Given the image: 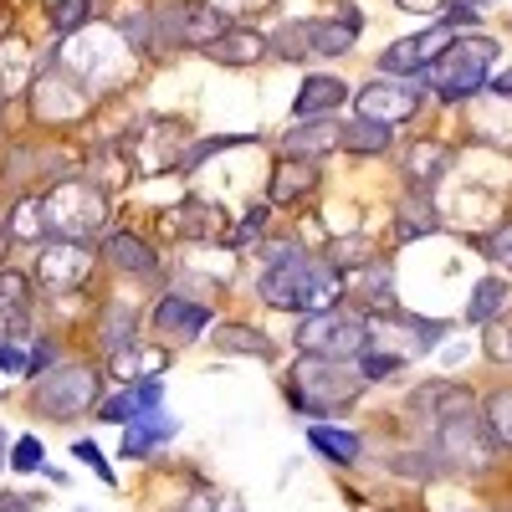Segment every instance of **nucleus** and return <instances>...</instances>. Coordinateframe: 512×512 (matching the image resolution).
Wrapping results in <instances>:
<instances>
[{
  "label": "nucleus",
  "mask_w": 512,
  "mask_h": 512,
  "mask_svg": "<svg viewBox=\"0 0 512 512\" xmlns=\"http://www.w3.org/2000/svg\"><path fill=\"white\" fill-rule=\"evenodd\" d=\"M256 292H262L267 308L313 318V313L338 308L344 277H338L323 256L303 251L297 241H272V246H262V277H256Z\"/></svg>",
  "instance_id": "1"
},
{
  "label": "nucleus",
  "mask_w": 512,
  "mask_h": 512,
  "mask_svg": "<svg viewBox=\"0 0 512 512\" xmlns=\"http://www.w3.org/2000/svg\"><path fill=\"white\" fill-rule=\"evenodd\" d=\"M497 451L502 446L492 441L477 400L466 390H451V384H436V456L446 472L482 477V472H492Z\"/></svg>",
  "instance_id": "2"
},
{
  "label": "nucleus",
  "mask_w": 512,
  "mask_h": 512,
  "mask_svg": "<svg viewBox=\"0 0 512 512\" xmlns=\"http://www.w3.org/2000/svg\"><path fill=\"white\" fill-rule=\"evenodd\" d=\"M36 200V221H41V236H57V241H103L108 231V190L103 185H93V180H82V175H72V180H62L57 190H47V195H31Z\"/></svg>",
  "instance_id": "3"
},
{
  "label": "nucleus",
  "mask_w": 512,
  "mask_h": 512,
  "mask_svg": "<svg viewBox=\"0 0 512 512\" xmlns=\"http://www.w3.org/2000/svg\"><path fill=\"white\" fill-rule=\"evenodd\" d=\"M364 395L359 364H333V359H297L287 374V405L303 415H338Z\"/></svg>",
  "instance_id": "4"
},
{
  "label": "nucleus",
  "mask_w": 512,
  "mask_h": 512,
  "mask_svg": "<svg viewBox=\"0 0 512 512\" xmlns=\"http://www.w3.org/2000/svg\"><path fill=\"white\" fill-rule=\"evenodd\" d=\"M492 62H497V41L492 36H456L420 82L441 103H466V98H477L492 82Z\"/></svg>",
  "instance_id": "5"
},
{
  "label": "nucleus",
  "mask_w": 512,
  "mask_h": 512,
  "mask_svg": "<svg viewBox=\"0 0 512 512\" xmlns=\"http://www.w3.org/2000/svg\"><path fill=\"white\" fill-rule=\"evenodd\" d=\"M292 344L303 359H333V364H359V354H369V318L349 313V308H328L297 323Z\"/></svg>",
  "instance_id": "6"
},
{
  "label": "nucleus",
  "mask_w": 512,
  "mask_h": 512,
  "mask_svg": "<svg viewBox=\"0 0 512 512\" xmlns=\"http://www.w3.org/2000/svg\"><path fill=\"white\" fill-rule=\"evenodd\" d=\"M98 390H103V374L93 364H57L36 379L26 405L41 420H77V415L98 410Z\"/></svg>",
  "instance_id": "7"
},
{
  "label": "nucleus",
  "mask_w": 512,
  "mask_h": 512,
  "mask_svg": "<svg viewBox=\"0 0 512 512\" xmlns=\"http://www.w3.org/2000/svg\"><path fill=\"white\" fill-rule=\"evenodd\" d=\"M236 21L210 0H169L159 6V57L169 52H210Z\"/></svg>",
  "instance_id": "8"
},
{
  "label": "nucleus",
  "mask_w": 512,
  "mask_h": 512,
  "mask_svg": "<svg viewBox=\"0 0 512 512\" xmlns=\"http://www.w3.org/2000/svg\"><path fill=\"white\" fill-rule=\"evenodd\" d=\"M0 175H6V185L16 195H47V190H57L62 180L77 175V154H67L62 144H21V149L6 154Z\"/></svg>",
  "instance_id": "9"
},
{
  "label": "nucleus",
  "mask_w": 512,
  "mask_h": 512,
  "mask_svg": "<svg viewBox=\"0 0 512 512\" xmlns=\"http://www.w3.org/2000/svg\"><path fill=\"white\" fill-rule=\"evenodd\" d=\"M93 262H98V246L88 241H47L36 256V282L47 292H77L93 277Z\"/></svg>",
  "instance_id": "10"
},
{
  "label": "nucleus",
  "mask_w": 512,
  "mask_h": 512,
  "mask_svg": "<svg viewBox=\"0 0 512 512\" xmlns=\"http://www.w3.org/2000/svg\"><path fill=\"white\" fill-rule=\"evenodd\" d=\"M456 41V31L446 26V21H436L431 31H415V36H400V41H390V47L379 52V67L390 72V77H425L436 67V57Z\"/></svg>",
  "instance_id": "11"
},
{
  "label": "nucleus",
  "mask_w": 512,
  "mask_h": 512,
  "mask_svg": "<svg viewBox=\"0 0 512 512\" xmlns=\"http://www.w3.org/2000/svg\"><path fill=\"white\" fill-rule=\"evenodd\" d=\"M98 256L118 272V277H139V282H159L164 262H159V251L139 236V231H108L98 241Z\"/></svg>",
  "instance_id": "12"
},
{
  "label": "nucleus",
  "mask_w": 512,
  "mask_h": 512,
  "mask_svg": "<svg viewBox=\"0 0 512 512\" xmlns=\"http://www.w3.org/2000/svg\"><path fill=\"white\" fill-rule=\"evenodd\" d=\"M277 144H282L287 159H308V164H318L323 154L344 149V123H338V118H297Z\"/></svg>",
  "instance_id": "13"
},
{
  "label": "nucleus",
  "mask_w": 512,
  "mask_h": 512,
  "mask_svg": "<svg viewBox=\"0 0 512 512\" xmlns=\"http://www.w3.org/2000/svg\"><path fill=\"white\" fill-rule=\"evenodd\" d=\"M31 308H36L31 277L0 272V349H6V344H26V333H31Z\"/></svg>",
  "instance_id": "14"
},
{
  "label": "nucleus",
  "mask_w": 512,
  "mask_h": 512,
  "mask_svg": "<svg viewBox=\"0 0 512 512\" xmlns=\"http://www.w3.org/2000/svg\"><path fill=\"white\" fill-rule=\"evenodd\" d=\"M210 318H216V308L200 303V297H185V292H164L159 308H154V328L164 338H185V344L200 328H210Z\"/></svg>",
  "instance_id": "15"
},
{
  "label": "nucleus",
  "mask_w": 512,
  "mask_h": 512,
  "mask_svg": "<svg viewBox=\"0 0 512 512\" xmlns=\"http://www.w3.org/2000/svg\"><path fill=\"white\" fill-rule=\"evenodd\" d=\"M216 67H256V62H267L272 52H267V31L262 26H251V21H236L216 47L205 52Z\"/></svg>",
  "instance_id": "16"
},
{
  "label": "nucleus",
  "mask_w": 512,
  "mask_h": 512,
  "mask_svg": "<svg viewBox=\"0 0 512 512\" xmlns=\"http://www.w3.org/2000/svg\"><path fill=\"white\" fill-rule=\"evenodd\" d=\"M313 190H318V164L277 154L272 180H267V205H297V200H308Z\"/></svg>",
  "instance_id": "17"
},
{
  "label": "nucleus",
  "mask_w": 512,
  "mask_h": 512,
  "mask_svg": "<svg viewBox=\"0 0 512 512\" xmlns=\"http://www.w3.org/2000/svg\"><path fill=\"white\" fill-rule=\"evenodd\" d=\"M415 88H405V82H369V88L359 93V118H379V123H405L415 113Z\"/></svg>",
  "instance_id": "18"
},
{
  "label": "nucleus",
  "mask_w": 512,
  "mask_h": 512,
  "mask_svg": "<svg viewBox=\"0 0 512 512\" xmlns=\"http://www.w3.org/2000/svg\"><path fill=\"white\" fill-rule=\"evenodd\" d=\"M154 410H164V379H139V384H128L123 395L98 400V415L113 420V425H128V420L154 415Z\"/></svg>",
  "instance_id": "19"
},
{
  "label": "nucleus",
  "mask_w": 512,
  "mask_h": 512,
  "mask_svg": "<svg viewBox=\"0 0 512 512\" xmlns=\"http://www.w3.org/2000/svg\"><path fill=\"white\" fill-rule=\"evenodd\" d=\"M456 164V149L451 144H436V139H420L405 149V180L420 190V195H431V185H441V175Z\"/></svg>",
  "instance_id": "20"
},
{
  "label": "nucleus",
  "mask_w": 512,
  "mask_h": 512,
  "mask_svg": "<svg viewBox=\"0 0 512 512\" xmlns=\"http://www.w3.org/2000/svg\"><path fill=\"white\" fill-rule=\"evenodd\" d=\"M344 103H349V82L328 77V72H313V77H303V88H297L292 113L297 118H333V108H344Z\"/></svg>",
  "instance_id": "21"
},
{
  "label": "nucleus",
  "mask_w": 512,
  "mask_h": 512,
  "mask_svg": "<svg viewBox=\"0 0 512 512\" xmlns=\"http://www.w3.org/2000/svg\"><path fill=\"white\" fill-rule=\"evenodd\" d=\"M226 226H231V216H226L216 200H185L180 205V236L195 241V246H221L226 241Z\"/></svg>",
  "instance_id": "22"
},
{
  "label": "nucleus",
  "mask_w": 512,
  "mask_h": 512,
  "mask_svg": "<svg viewBox=\"0 0 512 512\" xmlns=\"http://www.w3.org/2000/svg\"><path fill=\"white\" fill-rule=\"evenodd\" d=\"M359 31H364L359 6H344L333 21H313V52L318 57H344V52H354Z\"/></svg>",
  "instance_id": "23"
},
{
  "label": "nucleus",
  "mask_w": 512,
  "mask_h": 512,
  "mask_svg": "<svg viewBox=\"0 0 512 512\" xmlns=\"http://www.w3.org/2000/svg\"><path fill=\"white\" fill-rule=\"evenodd\" d=\"M216 349L221 354H241V359H262L272 364L277 359V338L251 328V323H216Z\"/></svg>",
  "instance_id": "24"
},
{
  "label": "nucleus",
  "mask_w": 512,
  "mask_h": 512,
  "mask_svg": "<svg viewBox=\"0 0 512 512\" xmlns=\"http://www.w3.org/2000/svg\"><path fill=\"white\" fill-rule=\"evenodd\" d=\"M180 425H175V415H164V410H154V415H139V420H128V431H123V456L128 461H144L154 446H164L169 436H175Z\"/></svg>",
  "instance_id": "25"
},
{
  "label": "nucleus",
  "mask_w": 512,
  "mask_h": 512,
  "mask_svg": "<svg viewBox=\"0 0 512 512\" xmlns=\"http://www.w3.org/2000/svg\"><path fill=\"white\" fill-rule=\"evenodd\" d=\"M507 308H512V282L482 277V282L472 287V297H466V323H472V328H487V323L507 318Z\"/></svg>",
  "instance_id": "26"
},
{
  "label": "nucleus",
  "mask_w": 512,
  "mask_h": 512,
  "mask_svg": "<svg viewBox=\"0 0 512 512\" xmlns=\"http://www.w3.org/2000/svg\"><path fill=\"white\" fill-rule=\"evenodd\" d=\"M134 333H139V308L134 303H108L103 318H98V344L103 354H123V349H134Z\"/></svg>",
  "instance_id": "27"
},
{
  "label": "nucleus",
  "mask_w": 512,
  "mask_h": 512,
  "mask_svg": "<svg viewBox=\"0 0 512 512\" xmlns=\"http://www.w3.org/2000/svg\"><path fill=\"white\" fill-rule=\"evenodd\" d=\"M308 446H313L318 456H328L333 466H354L359 451H364V441H359L354 431H344V425H328V420H313V425H308Z\"/></svg>",
  "instance_id": "28"
},
{
  "label": "nucleus",
  "mask_w": 512,
  "mask_h": 512,
  "mask_svg": "<svg viewBox=\"0 0 512 512\" xmlns=\"http://www.w3.org/2000/svg\"><path fill=\"white\" fill-rule=\"evenodd\" d=\"M425 231H441V226H436V205H431V195L410 190V195L395 205V241H415V236H425Z\"/></svg>",
  "instance_id": "29"
},
{
  "label": "nucleus",
  "mask_w": 512,
  "mask_h": 512,
  "mask_svg": "<svg viewBox=\"0 0 512 512\" xmlns=\"http://www.w3.org/2000/svg\"><path fill=\"white\" fill-rule=\"evenodd\" d=\"M323 262L338 272V277H359L364 267H374V241H364V236H338V241H328V256Z\"/></svg>",
  "instance_id": "30"
},
{
  "label": "nucleus",
  "mask_w": 512,
  "mask_h": 512,
  "mask_svg": "<svg viewBox=\"0 0 512 512\" xmlns=\"http://www.w3.org/2000/svg\"><path fill=\"white\" fill-rule=\"evenodd\" d=\"M267 52L277 62H303V52H313V21H282L267 31Z\"/></svg>",
  "instance_id": "31"
},
{
  "label": "nucleus",
  "mask_w": 512,
  "mask_h": 512,
  "mask_svg": "<svg viewBox=\"0 0 512 512\" xmlns=\"http://www.w3.org/2000/svg\"><path fill=\"white\" fill-rule=\"evenodd\" d=\"M390 144H395L390 123H379V118H349L344 123V149H354V154H384Z\"/></svg>",
  "instance_id": "32"
},
{
  "label": "nucleus",
  "mask_w": 512,
  "mask_h": 512,
  "mask_svg": "<svg viewBox=\"0 0 512 512\" xmlns=\"http://www.w3.org/2000/svg\"><path fill=\"white\" fill-rule=\"evenodd\" d=\"M482 420H487V431L502 451H512V384H497V390L487 395L482 405Z\"/></svg>",
  "instance_id": "33"
},
{
  "label": "nucleus",
  "mask_w": 512,
  "mask_h": 512,
  "mask_svg": "<svg viewBox=\"0 0 512 512\" xmlns=\"http://www.w3.org/2000/svg\"><path fill=\"white\" fill-rule=\"evenodd\" d=\"M246 144H262V139H256V134H210V139H195V144H185L180 169L190 175V169H200L205 159H216V154H226V149H246Z\"/></svg>",
  "instance_id": "34"
},
{
  "label": "nucleus",
  "mask_w": 512,
  "mask_h": 512,
  "mask_svg": "<svg viewBox=\"0 0 512 512\" xmlns=\"http://www.w3.org/2000/svg\"><path fill=\"white\" fill-rule=\"evenodd\" d=\"M88 21H98V0H57L52 6V31L67 41V36H82Z\"/></svg>",
  "instance_id": "35"
},
{
  "label": "nucleus",
  "mask_w": 512,
  "mask_h": 512,
  "mask_svg": "<svg viewBox=\"0 0 512 512\" xmlns=\"http://www.w3.org/2000/svg\"><path fill=\"white\" fill-rule=\"evenodd\" d=\"M159 369H164V354H139V344L108 359V374H118V379H123V374H134L128 384H139V379H159Z\"/></svg>",
  "instance_id": "36"
},
{
  "label": "nucleus",
  "mask_w": 512,
  "mask_h": 512,
  "mask_svg": "<svg viewBox=\"0 0 512 512\" xmlns=\"http://www.w3.org/2000/svg\"><path fill=\"white\" fill-rule=\"evenodd\" d=\"M400 364H405V354H384V349H369V354H359V374H364V384L400 374Z\"/></svg>",
  "instance_id": "37"
},
{
  "label": "nucleus",
  "mask_w": 512,
  "mask_h": 512,
  "mask_svg": "<svg viewBox=\"0 0 512 512\" xmlns=\"http://www.w3.org/2000/svg\"><path fill=\"white\" fill-rule=\"evenodd\" d=\"M11 466L26 477V472H41V466H47V456H41V441L36 436H21L16 446H11Z\"/></svg>",
  "instance_id": "38"
},
{
  "label": "nucleus",
  "mask_w": 512,
  "mask_h": 512,
  "mask_svg": "<svg viewBox=\"0 0 512 512\" xmlns=\"http://www.w3.org/2000/svg\"><path fill=\"white\" fill-rule=\"evenodd\" d=\"M487 359H497V364L512 359V323H507V318L487 323Z\"/></svg>",
  "instance_id": "39"
},
{
  "label": "nucleus",
  "mask_w": 512,
  "mask_h": 512,
  "mask_svg": "<svg viewBox=\"0 0 512 512\" xmlns=\"http://www.w3.org/2000/svg\"><path fill=\"white\" fill-rule=\"evenodd\" d=\"M482 251L492 256L497 267H512V221H502L492 236H482Z\"/></svg>",
  "instance_id": "40"
},
{
  "label": "nucleus",
  "mask_w": 512,
  "mask_h": 512,
  "mask_svg": "<svg viewBox=\"0 0 512 512\" xmlns=\"http://www.w3.org/2000/svg\"><path fill=\"white\" fill-rule=\"evenodd\" d=\"M262 221H267V205H251V210H246V221H241V226L231 231V246H251L256 236H262V231H267Z\"/></svg>",
  "instance_id": "41"
},
{
  "label": "nucleus",
  "mask_w": 512,
  "mask_h": 512,
  "mask_svg": "<svg viewBox=\"0 0 512 512\" xmlns=\"http://www.w3.org/2000/svg\"><path fill=\"white\" fill-rule=\"evenodd\" d=\"M72 456H77V461H88L93 472H98V477L113 487V466H108V456L98 451V441H77V446H72Z\"/></svg>",
  "instance_id": "42"
},
{
  "label": "nucleus",
  "mask_w": 512,
  "mask_h": 512,
  "mask_svg": "<svg viewBox=\"0 0 512 512\" xmlns=\"http://www.w3.org/2000/svg\"><path fill=\"white\" fill-rule=\"evenodd\" d=\"M0 369L6 374H31V349L26 344H6L0 349Z\"/></svg>",
  "instance_id": "43"
},
{
  "label": "nucleus",
  "mask_w": 512,
  "mask_h": 512,
  "mask_svg": "<svg viewBox=\"0 0 512 512\" xmlns=\"http://www.w3.org/2000/svg\"><path fill=\"white\" fill-rule=\"evenodd\" d=\"M477 16H482V6H472V0H461V6H451V11H446V26H451V31H461V26H472Z\"/></svg>",
  "instance_id": "44"
},
{
  "label": "nucleus",
  "mask_w": 512,
  "mask_h": 512,
  "mask_svg": "<svg viewBox=\"0 0 512 512\" xmlns=\"http://www.w3.org/2000/svg\"><path fill=\"white\" fill-rule=\"evenodd\" d=\"M216 507H221V497H216V492H205V487H200L195 497H185V507H180V512H216Z\"/></svg>",
  "instance_id": "45"
},
{
  "label": "nucleus",
  "mask_w": 512,
  "mask_h": 512,
  "mask_svg": "<svg viewBox=\"0 0 512 512\" xmlns=\"http://www.w3.org/2000/svg\"><path fill=\"white\" fill-rule=\"evenodd\" d=\"M395 6H400V11H415V16H431L441 0H395Z\"/></svg>",
  "instance_id": "46"
},
{
  "label": "nucleus",
  "mask_w": 512,
  "mask_h": 512,
  "mask_svg": "<svg viewBox=\"0 0 512 512\" xmlns=\"http://www.w3.org/2000/svg\"><path fill=\"white\" fill-rule=\"evenodd\" d=\"M487 88H492L497 98H512V72H502V77H492V82H487Z\"/></svg>",
  "instance_id": "47"
},
{
  "label": "nucleus",
  "mask_w": 512,
  "mask_h": 512,
  "mask_svg": "<svg viewBox=\"0 0 512 512\" xmlns=\"http://www.w3.org/2000/svg\"><path fill=\"white\" fill-rule=\"evenodd\" d=\"M11 241H16V236H11V226L0 221V267H6V256H11Z\"/></svg>",
  "instance_id": "48"
},
{
  "label": "nucleus",
  "mask_w": 512,
  "mask_h": 512,
  "mask_svg": "<svg viewBox=\"0 0 512 512\" xmlns=\"http://www.w3.org/2000/svg\"><path fill=\"white\" fill-rule=\"evenodd\" d=\"M6 461H11V446H6V425H0V472H6Z\"/></svg>",
  "instance_id": "49"
},
{
  "label": "nucleus",
  "mask_w": 512,
  "mask_h": 512,
  "mask_svg": "<svg viewBox=\"0 0 512 512\" xmlns=\"http://www.w3.org/2000/svg\"><path fill=\"white\" fill-rule=\"evenodd\" d=\"M472 6H482V0H472Z\"/></svg>",
  "instance_id": "50"
}]
</instances>
